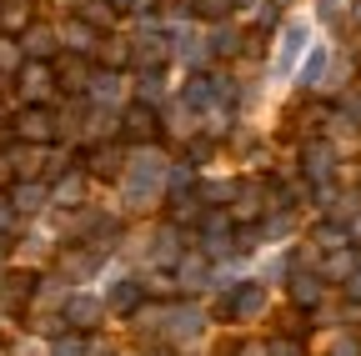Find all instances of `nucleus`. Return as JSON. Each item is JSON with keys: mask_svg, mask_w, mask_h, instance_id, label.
<instances>
[{"mask_svg": "<svg viewBox=\"0 0 361 356\" xmlns=\"http://www.w3.org/2000/svg\"><path fill=\"white\" fill-rule=\"evenodd\" d=\"M151 101H161V75H156V70L141 75V106H151Z\"/></svg>", "mask_w": 361, "mask_h": 356, "instance_id": "24", "label": "nucleus"}, {"mask_svg": "<svg viewBox=\"0 0 361 356\" xmlns=\"http://www.w3.org/2000/svg\"><path fill=\"white\" fill-rule=\"evenodd\" d=\"M211 96H216V80H211V75H191V80H186V91H180V101H186L191 111L211 106Z\"/></svg>", "mask_w": 361, "mask_h": 356, "instance_id": "10", "label": "nucleus"}, {"mask_svg": "<svg viewBox=\"0 0 361 356\" xmlns=\"http://www.w3.org/2000/svg\"><path fill=\"white\" fill-rule=\"evenodd\" d=\"M322 276H331V281H346V276H356V256L341 246V251H331V261L322 266Z\"/></svg>", "mask_w": 361, "mask_h": 356, "instance_id": "17", "label": "nucleus"}, {"mask_svg": "<svg viewBox=\"0 0 361 356\" xmlns=\"http://www.w3.org/2000/svg\"><path fill=\"white\" fill-rule=\"evenodd\" d=\"M6 171H11V161H6V156H0V176H6Z\"/></svg>", "mask_w": 361, "mask_h": 356, "instance_id": "39", "label": "nucleus"}, {"mask_svg": "<svg viewBox=\"0 0 361 356\" xmlns=\"http://www.w3.org/2000/svg\"><path fill=\"white\" fill-rule=\"evenodd\" d=\"M135 296H141V286H135V281H116V286H111V306H116V311H130Z\"/></svg>", "mask_w": 361, "mask_h": 356, "instance_id": "21", "label": "nucleus"}, {"mask_svg": "<svg viewBox=\"0 0 361 356\" xmlns=\"http://www.w3.org/2000/svg\"><path fill=\"white\" fill-rule=\"evenodd\" d=\"M306 176L311 181H326L331 176V146H306Z\"/></svg>", "mask_w": 361, "mask_h": 356, "instance_id": "16", "label": "nucleus"}, {"mask_svg": "<svg viewBox=\"0 0 361 356\" xmlns=\"http://www.w3.org/2000/svg\"><path fill=\"white\" fill-rule=\"evenodd\" d=\"M101 311H106L101 296H85V291H80V296H66V321H71V326H96Z\"/></svg>", "mask_w": 361, "mask_h": 356, "instance_id": "7", "label": "nucleus"}, {"mask_svg": "<svg viewBox=\"0 0 361 356\" xmlns=\"http://www.w3.org/2000/svg\"><path fill=\"white\" fill-rule=\"evenodd\" d=\"M6 256H11V241H6V231H0V266H6Z\"/></svg>", "mask_w": 361, "mask_h": 356, "instance_id": "37", "label": "nucleus"}, {"mask_svg": "<svg viewBox=\"0 0 361 356\" xmlns=\"http://www.w3.org/2000/svg\"><path fill=\"white\" fill-rule=\"evenodd\" d=\"M90 40H96V35H90V25H85V20L66 25V46H90Z\"/></svg>", "mask_w": 361, "mask_h": 356, "instance_id": "23", "label": "nucleus"}, {"mask_svg": "<svg viewBox=\"0 0 361 356\" xmlns=\"http://www.w3.org/2000/svg\"><path fill=\"white\" fill-rule=\"evenodd\" d=\"M16 130H20V136H25V141H35V146H45V141H51V136H56V116H51V111H45V106H25V111H20V121H16Z\"/></svg>", "mask_w": 361, "mask_h": 356, "instance_id": "3", "label": "nucleus"}, {"mask_svg": "<svg viewBox=\"0 0 361 356\" xmlns=\"http://www.w3.org/2000/svg\"><path fill=\"white\" fill-rule=\"evenodd\" d=\"M180 286H201V261H180Z\"/></svg>", "mask_w": 361, "mask_h": 356, "instance_id": "26", "label": "nucleus"}, {"mask_svg": "<svg viewBox=\"0 0 361 356\" xmlns=\"http://www.w3.org/2000/svg\"><path fill=\"white\" fill-rule=\"evenodd\" d=\"M316 236H322L326 246H346V231H341V226H322V231H316Z\"/></svg>", "mask_w": 361, "mask_h": 356, "instance_id": "33", "label": "nucleus"}, {"mask_svg": "<svg viewBox=\"0 0 361 356\" xmlns=\"http://www.w3.org/2000/svg\"><path fill=\"white\" fill-rule=\"evenodd\" d=\"M191 186V166H171V191H186Z\"/></svg>", "mask_w": 361, "mask_h": 356, "instance_id": "30", "label": "nucleus"}, {"mask_svg": "<svg viewBox=\"0 0 361 356\" xmlns=\"http://www.w3.org/2000/svg\"><path fill=\"white\" fill-rule=\"evenodd\" d=\"M161 186H171V166L161 151H135L130 166H126V196L141 206L151 196H161Z\"/></svg>", "mask_w": 361, "mask_h": 356, "instance_id": "1", "label": "nucleus"}, {"mask_svg": "<svg viewBox=\"0 0 361 356\" xmlns=\"http://www.w3.org/2000/svg\"><path fill=\"white\" fill-rule=\"evenodd\" d=\"M56 91V80H51V70H45V61H30V66H20V96L30 101V106H40L45 96Z\"/></svg>", "mask_w": 361, "mask_h": 356, "instance_id": "5", "label": "nucleus"}, {"mask_svg": "<svg viewBox=\"0 0 361 356\" xmlns=\"http://www.w3.org/2000/svg\"><path fill=\"white\" fill-rule=\"evenodd\" d=\"M51 356H80V341H56Z\"/></svg>", "mask_w": 361, "mask_h": 356, "instance_id": "34", "label": "nucleus"}, {"mask_svg": "<svg viewBox=\"0 0 361 356\" xmlns=\"http://www.w3.org/2000/svg\"><path fill=\"white\" fill-rule=\"evenodd\" d=\"M336 6H341V0H322V11H336Z\"/></svg>", "mask_w": 361, "mask_h": 356, "instance_id": "38", "label": "nucleus"}, {"mask_svg": "<svg viewBox=\"0 0 361 356\" xmlns=\"http://www.w3.org/2000/svg\"><path fill=\"white\" fill-rule=\"evenodd\" d=\"M116 6H126V0H116Z\"/></svg>", "mask_w": 361, "mask_h": 356, "instance_id": "40", "label": "nucleus"}, {"mask_svg": "<svg viewBox=\"0 0 361 356\" xmlns=\"http://www.w3.org/2000/svg\"><path fill=\"white\" fill-rule=\"evenodd\" d=\"M180 61H201V35H180Z\"/></svg>", "mask_w": 361, "mask_h": 356, "instance_id": "28", "label": "nucleus"}, {"mask_svg": "<svg viewBox=\"0 0 361 356\" xmlns=\"http://www.w3.org/2000/svg\"><path fill=\"white\" fill-rule=\"evenodd\" d=\"M326 61H331L326 46H311L306 61H301V85H316V80H322V75H326Z\"/></svg>", "mask_w": 361, "mask_h": 356, "instance_id": "13", "label": "nucleus"}, {"mask_svg": "<svg viewBox=\"0 0 361 356\" xmlns=\"http://www.w3.org/2000/svg\"><path fill=\"white\" fill-rule=\"evenodd\" d=\"M11 201H16L20 216H25V211H40V206H45V186H16Z\"/></svg>", "mask_w": 361, "mask_h": 356, "instance_id": "20", "label": "nucleus"}, {"mask_svg": "<svg viewBox=\"0 0 361 356\" xmlns=\"http://www.w3.org/2000/svg\"><path fill=\"white\" fill-rule=\"evenodd\" d=\"M156 251H161L156 261H176V231H161L156 236Z\"/></svg>", "mask_w": 361, "mask_h": 356, "instance_id": "27", "label": "nucleus"}, {"mask_svg": "<svg viewBox=\"0 0 361 356\" xmlns=\"http://www.w3.org/2000/svg\"><path fill=\"white\" fill-rule=\"evenodd\" d=\"M291 296L301 306H316L322 301V276H291Z\"/></svg>", "mask_w": 361, "mask_h": 356, "instance_id": "18", "label": "nucleus"}, {"mask_svg": "<svg viewBox=\"0 0 361 356\" xmlns=\"http://www.w3.org/2000/svg\"><path fill=\"white\" fill-rule=\"evenodd\" d=\"M311 46V30H306V20H291L286 30H281V46H276V75H286V70H296L301 66V51Z\"/></svg>", "mask_w": 361, "mask_h": 356, "instance_id": "2", "label": "nucleus"}, {"mask_svg": "<svg viewBox=\"0 0 361 356\" xmlns=\"http://www.w3.org/2000/svg\"><path fill=\"white\" fill-rule=\"evenodd\" d=\"M266 356H306V351H301L291 336H281V341H271V346H266Z\"/></svg>", "mask_w": 361, "mask_h": 356, "instance_id": "25", "label": "nucleus"}, {"mask_svg": "<svg viewBox=\"0 0 361 356\" xmlns=\"http://www.w3.org/2000/svg\"><path fill=\"white\" fill-rule=\"evenodd\" d=\"M85 91H90V101H96V106H116V101H121V75H90Z\"/></svg>", "mask_w": 361, "mask_h": 356, "instance_id": "11", "label": "nucleus"}, {"mask_svg": "<svg viewBox=\"0 0 361 356\" xmlns=\"http://www.w3.org/2000/svg\"><path fill=\"white\" fill-rule=\"evenodd\" d=\"M20 211H16V201H6V196H0V231H11V221H16Z\"/></svg>", "mask_w": 361, "mask_h": 356, "instance_id": "32", "label": "nucleus"}, {"mask_svg": "<svg viewBox=\"0 0 361 356\" xmlns=\"http://www.w3.org/2000/svg\"><path fill=\"white\" fill-rule=\"evenodd\" d=\"M151 125H156L151 106H130L126 111V136H151Z\"/></svg>", "mask_w": 361, "mask_h": 356, "instance_id": "19", "label": "nucleus"}, {"mask_svg": "<svg viewBox=\"0 0 361 356\" xmlns=\"http://www.w3.org/2000/svg\"><path fill=\"white\" fill-rule=\"evenodd\" d=\"M346 296H351V301H361V271H356V276H346Z\"/></svg>", "mask_w": 361, "mask_h": 356, "instance_id": "35", "label": "nucleus"}, {"mask_svg": "<svg viewBox=\"0 0 361 356\" xmlns=\"http://www.w3.org/2000/svg\"><path fill=\"white\" fill-rule=\"evenodd\" d=\"M331 356H361V341H356V336H336Z\"/></svg>", "mask_w": 361, "mask_h": 356, "instance_id": "29", "label": "nucleus"}, {"mask_svg": "<svg viewBox=\"0 0 361 356\" xmlns=\"http://www.w3.org/2000/svg\"><path fill=\"white\" fill-rule=\"evenodd\" d=\"M51 46H56V30H45V25H30V30H25V56H30V61H45V56H51Z\"/></svg>", "mask_w": 361, "mask_h": 356, "instance_id": "14", "label": "nucleus"}, {"mask_svg": "<svg viewBox=\"0 0 361 356\" xmlns=\"http://www.w3.org/2000/svg\"><path fill=\"white\" fill-rule=\"evenodd\" d=\"M20 291H25V276H6V271H0V301L16 306V301H20Z\"/></svg>", "mask_w": 361, "mask_h": 356, "instance_id": "22", "label": "nucleus"}, {"mask_svg": "<svg viewBox=\"0 0 361 356\" xmlns=\"http://www.w3.org/2000/svg\"><path fill=\"white\" fill-rule=\"evenodd\" d=\"M75 16H80L85 25H111V20H116V6H111V0H80Z\"/></svg>", "mask_w": 361, "mask_h": 356, "instance_id": "15", "label": "nucleus"}, {"mask_svg": "<svg viewBox=\"0 0 361 356\" xmlns=\"http://www.w3.org/2000/svg\"><path fill=\"white\" fill-rule=\"evenodd\" d=\"M96 266H101L96 251H71V256L61 261V271H66L71 281H85V276H96Z\"/></svg>", "mask_w": 361, "mask_h": 356, "instance_id": "12", "label": "nucleus"}, {"mask_svg": "<svg viewBox=\"0 0 361 356\" xmlns=\"http://www.w3.org/2000/svg\"><path fill=\"white\" fill-rule=\"evenodd\" d=\"M261 306H266V291L256 281H246V286L231 291V301H221V317H256Z\"/></svg>", "mask_w": 361, "mask_h": 356, "instance_id": "6", "label": "nucleus"}, {"mask_svg": "<svg viewBox=\"0 0 361 356\" xmlns=\"http://www.w3.org/2000/svg\"><path fill=\"white\" fill-rule=\"evenodd\" d=\"M196 11L201 16H226V11H231V0H196Z\"/></svg>", "mask_w": 361, "mask_h": 356, "instance_id": "31", "label": "nucleus"}, {"mask_svg": "<svg viewBox=\"0 0 361 356\" xmlns=\"http://www.w3.org/2000/svg\"><path fill=\"white\" fill-rule=\"evenodd\" d=\"M30 25V0H0V30H25Z\"/></svg>", "mask_w": 361, "mask_h": 356, "instance_id": "9", "label": "nucleus"}, {"mask_svg": "<svg viewBox=\"0 0 361 356\" xmlns=\"http://www.w3.org/2000/svg\"><path fill=\"white\" fill-rule=\"evenodd\" d=\"M0 66H16V51L6 46V40H0Z\"/></svg>", "mask_w": 361, "mask_h": 356, "instance_id": "36", "label": "nucleus"}, {"mask_svg": "<svg viewBox=\"0 0 361 356\" xmlns=\"http://www.w3.org/2000/svg\"><path fill=\"white\" fill-rule=\"evenodd\" d=\"M166 51H171V40L161 30H141V35H135V61H141V66H161Z\"/></svg>", "mask_w": 361, "mask_h": 356, "instance_id": "8", "label": "nucleus"}, {"mask_svg": "<svg viewBox=\"0 0 361 356\" xmlns=\"http://www.w3.org/2000/svg\"><path fill=\"white\" fill-rule=\"evenodd\" d=\"M201 326H206V317H201V311L196 306H176V311H166V336L171 341H191V336H201Z\"/></svg>", "mask_w": 361, "mask_h": 356, "instance_id": "4", "label": "nucleus"}]
</instances>
